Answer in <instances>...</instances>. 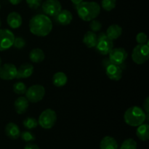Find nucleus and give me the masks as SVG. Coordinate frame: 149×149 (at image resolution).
Masks as SVG:
<instances>
[{
    "mask_svg": "<svg viewBox=\"0 0 149 149\" xmlns=\"http://www.w3.org/2000/svg\"><path fill=\"white\" fill-rule=\"evenodd\" d=\"M52 23L46 15H36L29 21V30L33 35L44 37L50 33L52 29Z\"/></svg>",
    "mask_w": 149,
    "mask_h": 149,
    "instance_id": "obj_1",
    "label": "nucleus"
},
{
    "mask_svg": "<svg viewBox=\"0 0 149 149\" xmlns=\"http://www.w3.org/2000/svg\"><path fill=\"white\" fill-rule=\"evenodd\" d=\"M100 4L95 1H82L77 5L79 17L84 21H90L95 19L100 13Z\"/></svg>",
    "mask_w": 149,
    "mask_h": 149,
    "instance_id": "obj_2",
    "label": "nucleus"
},
{
    "mask_svg": "<svg viewBox=\"0 0 149 149\" xmlns=\"http://www.w3.org/2000/svg\"><path fill=\"white\" fill-rule=\"evenodd\" d=\"M148 115L143 109L139 106H132L127 109L124 114L125 123L131 127H138L144 123L148 119Z\"/></svg>",
    "mask_w": 149,
    "mask_h": 149,
    "instance_id": "obj_3",
    "label": "nucleus"
},
{
    "mask_svg": "<svg viewBox=\"0 0 149 149\" xmlns=\"http://www.w3.org/2000/svg\"><path fill=\"white\" fill-rule=\"evenodd\" d=\"M149 58V46L147 44H141L134 47L132 52V59L135 63L142 65L145 63Z\"/></svg>",
    "mask_w": 149,
    "mask_h": 149,
    "instance_id": "obj_4",
    "label": "nucleus"
},
{
    "mask_svg": "<svg viewBox=\"0 0 149 149\" xmlns=\"http://www.w3.org/2000/svg\"><path fill=\"white\" fill-rule=\"evenodd\" d=\"M57 121L56 112L52 109H47L43 111L39 115L38 123L43 129L49 130L54 127Z\"/></svg>",
    "mask_w": 149,
    "mask_h": 149,
    "instance_id": "obj_5",
    "label": "nucleus"
},
{
    "mask_svg": "<svg viewBox=\"0 0 149 149\" xmlns=\"http://www.w3.org/2000/svg\"><path fill=\"white\" fill-rule=\"evenodd\" d=\"M25 94L29 102L36 103L44 98L45 95V89L41 84H34L29 87Z\"/></svg>",
    "mask_w": 149,
    "mask_h": 149,
    "instance_id": "obj_6",
    "label": "nucleus"
},
{
    "mask_svg": "<svg viewBox=\"0 0 149 149\" xmlns=\"http://www.w3.org/2000/svg\"><path fill=\"white\" fill-rule=\"evenodd\" d=\"M96 49L101 55H109V52L113 48V41L106 36L105 33H100L97 36V42L95 46Z\"/></svg>",
    "mask_w": 149,
    "mask_h": 149,
    "instance_id": "obj_7",
    "label": "nucleus"
},
{
    "mask_svg": "<svg viewBox=\"0 0 149 149\" xmlns=\"http://www.w3.org/2000/svg\"><path fill=\"white\" fill-rule=\"evenodd\" d=\"M42 10L45 15L55 17L62 10V5L58 0H46L42 4Z\"/></svg>",
    "mask_w": 149,
    "mask_h": 149,
    "instance_id": "obj_8",
    "label": "nucleus"
},
{
    "mask_svg": "<svg viewBox=\"0 0 149 149\" xmlns=\"http://www.w3.org/2000/svg\"><path fill=\"white\" fill-rule=\"evenodd\" d=\"M15 35L9 29H0V51L7 50L13 46Z\"/></svg>",
    "mask_w": 149,
    "mask_h": 149,
    "instance_id": "obj_9",
    "label": "nucleus"
},
{
    "mask_svg": "<svg viewBox=\"0 0 149 149\" xmlns=\"http://www.w3.org/2000/svg\"><path fill=\"white\" fill-rule=\"evenodd\" d=\"M109 61L111 63L120 65L125 63L127 58L128 53L126 49L122 47L113 48L109 52Z\"/></svg>",
    "mask_w": 149,
    "mask_h": 149,
    "instance_id": "obj_10",
    "label": "nucleus"
},
{
    "mask_svg": "<svg viewBox=\"0 0 149 149\" xmlns=\"http://www.w3.org/2000/svg\"><path fill=\"white\" fill-rule=\"evenodd\" d=\"M17 67L14 64L4 63L0 67V78L6 81L14 79L17 76Z\"/></svg>",
    "mask_w": 149,
    "mask_h": 149,
    "instance_id": "obj_11",
    "label": "nucleus"
},
{
    "mask_svg": "<svg viewBox=\"0 0 149 149\" xmlns=\"http://www.w3.org/2000/svg\"><path fill=\"white\" fill-rule=\"evenodd\" d=\"M106 76L113 81H119L122 79L123 71L119 65L110 63L106 66Z\"/></svg>",
    "mask_w": 149,
    "mask_h": 149,
    "instance_id": "obj_12",
    "label": "nucleus"
},
{
    "mask_svg": "<svg viewBox=\"0 0 149 149\" xmlns=\"http://www.w3.org/2000/svg\"><path fill=\"white\" fill-rule=\"evenodd\" d=\"M33 73V66L31 63H25L17 70L16 79H26L30 77Z\"/></svg>",
    "mask_w": 149,
    "mask_h": 149,
    "instance_id": "obj_13",
    "label": "nucleus"
},
{
    "mask_svg": "<svg viewBox=\"0 0 149 149\" xmlns=\"http://www.w3.org/2000/svg\"><path fill=\"white\" fill-rule=\"evenodd\" d=\"M55 20L61 26H67L71 23L73 20V15L69 10H61V12L55 16Z\"/></svg>",
    "mask_w": 149,
    "mask_h": 149,
    "instance_id": "obj_14",
    "label": "nucleus"
},
{
    "mask_svg": "<svg viewBox=\"0 0 149 149\" xmlns=\"http://www.w3.org/2000/svg\"><path fill=\"white\" fill-rule=\"evenodd\" d=\"M7 23L10 28L13 29H17L21 26L23 19L18 13L12 12L7 15Z\"/></svg>",
    "mask_w": 149,
    "mask_h": 149,
    "instance_id": "obj_15",
    "label": "nucleus"
},
{
    "mask_svg": "<svg viewBox=\"0 0 149 149\" xmlns=\"http://www.w3.org/2000/svg\"><path fill=\"white\" fill-rule=\"evenodd\" d=\"M5 133L10 139L16 140L20 136V130L16 124L10 122L5 127Z\"/></svg>",
    "mask_w": 149,
    "mask_h": 149,
    "instance_id": "obj_16",
    "label": "nucleus"
},
{
    "mask_svg": "<svg viewBox=\"0 0 149 149\" xmlns=\"http://www.w3.org/2000/svg\"><path fill=\"white\" fill-rule=\"evenodd\" d=\"M29 106V101L26 97H19L15 100L14 103L15 110L18 114L24 113L27 111Z\"/></svg>",
    "mask_w": 149,
    "mask_h": 149,
    "instance_id": "obj_17",
    "label": "nucleus"
},
{
    "mask_svg": "<svg viewBox=\"0 0 149 149\" xmlns=\"http://www.w3.org/2000/svg\"><path fill=\"white\" fill-rule=\"evenodd\" d=\"M105 33H106V36L109 38L111 40H116L118 38L120 37L121 35L122 34V28L117 24L111 25L108 28Z\"/></svg>",
    "mask_w": 149,
    "mask_h": 149,
    "instance_id": "obj_18",
    "label": "nucleus"
},
{
    "mask_svg": "<svg viewBox=\"0 0 149 149\" xmlns=\"http://www.w3.org/2000/svg\"><path fill=\"white\" fill-rule=\"evenodd\" d=\"M83 43L85 45L86 47L88 48L95 47L97 45V36L95 32L88 31L84 35V37L82 39Z\"/></svg>",
    "mask_w": 149,
    "mask_h": 149,
    "instance_id": "obj_19",
    "label": "nucleus"
},
{
    "mask_svg": "<svg viewBox=\"0 0 149 149\" xmlns=\"http://www.w3.org/2000/svg\"><path fill=\"white\" fill-rule=\"evenodd\" d=\"M29 58L31 61L34 63H42L45 58V54L44 51L40 48H35L31 50L29 53Z\"/></svg>",
    "mask_w": 149,
    "mask_h": 149,
    "instance_id": "obj_20",
    "label": "nucleus"
},
{
    "mask_svg": "<svg viewBox=\"0 0 149 149\" xmlns=\"http://www.w3.org/2000/svg\"><path fill=\"white\" fill-rule=\"evenodd\" d=\"M68 77L65 73L62 71L55 73L52 77V83L57 87H62L67 84Z\"/></svg>",
    "mask_w": 149,
    "mask_h": 149,
    "instance_id": "obj_21",
    "label": "nucleus"
},
{
    "mask_svg": "<svg viewBox=\"0 0 149 149\" xmlns=\"http://www.w3.org/2000/svg\"><path fill=\"white\" fill-rule=\"evenodd\" d=\"M100 149H118V143L116 140L111 136H106L101 140Z\"/></svg>",
    "mask_w": 149,
    "mask_h": 149,
    "instance_id": "obj_22",
    "label": "nucleus"
},
{
    "mask_svg": "<svg viewBox=\"0 0 149 149\" xmlns=\"http://www.w3.org/2000/svg\"><path fill=\"white\" fill-rule=\"evenodd\" d=\"M136 135L141 141H146L149 139V125L148 124H142L138 126Z\"/></svg>",
    "mask_w": 149,
    "mask_h": 149,
    "instance_id": "obj_23",
    "label": "nucleus"
},
{
    "mask_svg": "<svg viewBox=\"0 0 149 149\" xmlns=\"http://www.w3.org/2000/svg\"><path fill=\"white\" fill-rule=\"evenodd\" d=\"M116 0H102L101 7L104 10L110 12L116 7Z\"/></svg>",
    "mask_w": 149,
    "mask_h": 149,
    "instance_id": "obj_24",
    "label": "nucleus"
},
{
    "mask_svg": "<svg viewBox=\"0 0 149 149\" xmlns=\"http://www.w3.org/2000/svg\"><path fill=\"white\" fill-rule=\"evenodd\" d=\"M23 126L28 130H32L36 128L38 126L39 123H38V121L36 120L35 118L33 117H28L26 119H24L23 122Z\"/></svg>",
    "mask_w": 149,
    "mask_h": 149,
    "instance_id": "obj_25",
    "label": "nucleus"
},
{
    "mask_svg": "<svg viewBox=\"0 0 149 149\" xmlns=\"http://www.w3.org/2000/svg\"><path fill=\"white\" fill-rule=\"evenodd\" d=\"M26 90H27V87H26V84L22 81H17V82L15 83L13 85V91L17 95L25 94Z\"/></svg>",
    "mask_w": 149,
    "mask_h": 149,
    "instance_id": "obj_26",
    "label": "nucleus"
},
{
    "mask_svg": "<svg viewBox=\"0 0 149 149\" xmlns=\"http://www.w3.org/2000/svg\"><path fill=\"white\" fill-rule=\"evenodd\" d=\"M120 149H137L136 141L132 138H128L122 143Z\"/></svg>",
    "mask_w": 149,
    "mask_h": 149,
    "instance_id": "obj_27",
    "label": "nucleus"
},
{
    "mask_svg": "<svg viewBox=\"0 0 149 149\" xmlns=\"http://www.w3.org/2000/svg\"><path fill=\"white\" fill-rule=\"evenodd\" d=\"M20 137H21L23 141L28 143L32 142V141H34L36 140L34 134H33L30 131H23V132H20Z\"/></svg>",
    "mask_w": 149,
    "mask_h": 149,
    "instance_id": "obj_28",
    "label": "nucleus"
},
{
    "mask_svg": "<svg viewBox=\"0 0 149 149\" xmlns=\"http://www.w3.org/2000/svg\"><path fill=\"white\" fill-rule=\"evenodd\" d=\"M102 28V23H100V20H95V19H93V20H90V29L91 31L93 32H97L101 29Z\"/></svg>",
    "mask_w": 149,
    "mask_h": 149,
    "instance_id": "obj_29",
    "label": "nucleus"
},
{
    "mask_svg": "<svg viewBox=\"0 0 149 149\" xmlns=\"http://www.w3.org/2000/svg\"><path fill=\"white\" fill-rule=\"evenodd\" d=\"M26 40L22 37L15 38L14 42H13V47L17 49H22L26 46Z\"/></svg>",
    "mask_w": 149,
    "mask_h": 149,
    "instance_id": "obj_30",
    "label": "nucleus"
},
{
    "mask_svg": "<svg viewBox=\"0 0 149 149\" xmlns=\"http://www.w3.org/2000/svg\"><path fill=\"white\" fill-rule=\"evenodd\" d=\"M136 42L138 44L141 45V44H146L148 42V36L144 32H140L136 35Z\"/></svg>",
    "mask_w": 149,
    "mask_h": 149,
    "instance_id": "obj_31",
    "label": "nucleus"
},
{
    "mask_svg": "<svg viewBox=\"0 0 149 149\" xmlns=\"http://www.w3.org/2000/svg\"><path fill=\"white\" fill-rule=\"evenodd\" d=\"M28 6L31 9H37L42 4V0H26Z\"/></svg>",
    "mask_w": 149,
    "mask_h": 149,
    "instance_id": "obj_32",
    "label": "nucleus"
},
{
    "mask_svg": "<svg viewBox=\"0 0 149 149\" xmlns=\"http://www.w3.org/2000/svg\"><path fill=\"white\" fill-rule=\"evenodd\" d=\"M143 111L146 112V114H148L149 113V97H147L146 99L143 102Z\"/></svg>",
    "mask_w": 149,
    "mask_h": 149,
    "instance_id": "obj_33",
    "label": "nucleus"
},
{
    "mask_svg": "<svg viewBox=\"0 0 149 149\" xmlns=\"http://www.w3.org/2000/svg\"><path fill=\"white\" fill-rule=\"evenodd\" d=\"M24 149H40L39 147L37 145L33 143H28L27 145H26Z\"/></svg>",
    "mask_w": 149,
    "mask_h": 149,
    "instance_id": "obj_34",
    "label": "nucleus"
},
{
    "mask_svg": "<svg viewBox=\"0 0 149 149\" xmlns=\"http://www.w3.org/2000/svg\"><path fill=\"white\" fill-rule=\"evenodd\" d=\"M23 0H9L10 4H12L13 5H17V4H20Z\"/></svg>",
    "mask_w": 149,
    "mask_h": 149,
    "instance_id": "obj_35",
    "label": "nucleus"
},
{
    "mask_svg": "<svg viewBox=\"0 0 149 149\" xmlns=\"http://www.w3.org/2000/svg\"><path fill=\"white\" fill-rule=\"evenodd\" d=\"M71 1L73 4H75V5H77V4H80L81 2H82L83 0H71Z\"/></svg>",
    "mask_w": 149,
    "mask_h": 149,
    "instance_id": "obj_36",
    "label": "nucleus"
},
{
    "mask_svg": "<svg viewBox=\"0 0 149 149\" xmlns=\"http://www.w3.org/2000/svg\"><path fill=\"white\" fill-rule=\"evenodd\" d=\"M1 58H0V67H1Z\"/></svg>",
    "mask_w": 149,
    "mask_h": 149,
    "instance_id": "obj_37",
    "label": "nucleus"
},
{
    "mask_svg": "<svg viewBox=\"0 0 149 149\" xmlns=\"http://www.w3.org/2000/svg\"><path fill=\"white\" fill-rule=\"evenodd\" d=\"M1 19H0V28H1Z\"/></svg>",
    "mask_w": 149,
    "mask_h": 149,
    "instance_id": "obj_38",
    "label": "nucleus"
},
{
    "mask_svg": "<svg viewBox=\"0 0 149 149\" xmlns=\"http://www.w3.org/2000/svg\"><path fill=\"white\" fill-rule=\"evenodd\" d=\"M0 9H1V4H0Z\"/></svg>",
    "mask_w": 149,
    "mask_h": 149,
    "instance_id": "obj_39",
    "label": "nucleus"
}]
</instances>
